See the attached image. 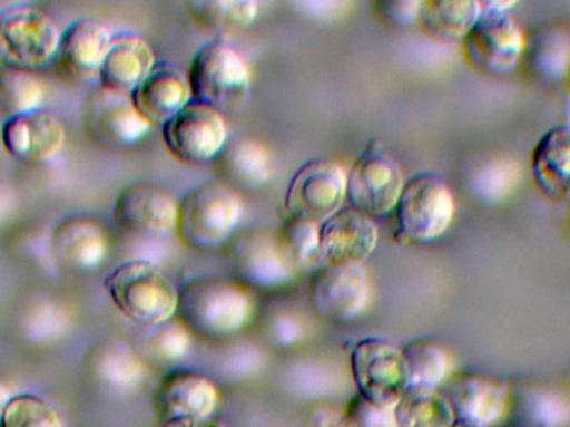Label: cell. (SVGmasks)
<instances>
[{"instance_id":"1","label":"cell","mask_w":570,"mask_h":427,"mask_svg":"<svg viewBox=\"0 0 570 427\" xmlns=\"http://www.w3.org/2000/svg\"><path fill=\"white\" fill-rule=\"evenodd\" d=\"M253 309V299L239 282L197 278L179 289L176 319L193 336L223 341L246 328Z\"/></svg>"},{"instance_id":"2","label":"cell","mask_w":570,"mask_h":427,"mask_svg":"<svg viewBox=\"0 0 570 427\" xmlns=\"http://www.w3.org/2000/svg\"><path fill=\"white\" fill-rule=\"evenodd\" d=\"M187 80L193 100L224 117L243 113L249 103L253 86L249 66L227 40L204 43L190 62Z\"/></svg>"},{"instance_id":"3","label":"cell","mask_w":570,"mask_h":427,"mask_svg":"<svg viewBox=\"0 0 570 427\" xmlns=\"http://www.w3.org/2000/svg\"><path fill=\"white\" fill-rule=\"evenodd\" d=\"M110 301L137 328L170 321L177 314L179 291L150 261H127L114 269L104 282Z\"/></svg>"},{"instance_id":"4","label":"cell","mask_w":570,"mask_h":427,"mask_svg":"<svg viewBox=\"0 0 570 427\" xmlns=\"http://www.w3.org/2000/svg\"><path fill=\"white\" fill-rule=\"evenodd\" d=\"M240 215L239 194L219 181L197 184L179 201L176 234L193 251H216L233 239Z\"/></svg>"},{"instance_id":"5","label":"cell","mask_w":570,"mask_h":427,"mask_svg":"<svg viewBox=\"0 0 570 427\" xmlns=\"http://www.w3.org/2000/svg\"><path fill=\"white\" fill-rule=\"evenodd\" d=\"M59 27L32 3H17L0 12V62L36 72L52 66L60 42Z\"/></svg>"},{"instance_id":"6","label":"cell","mask_w":570,"mask_h":427,"mask_svg":"<svg viewBox=\"0 0 570 427\" xmlns=\"http://www.w3.org/2000/svg\"><path fill=\"white\" fill-rule=\"evenodd\" d=\"M399 234L414 244L438 241L451 227L455 200L441 177L421 173L405 181L394 210Z\"/></svg>"},{"instance_id":"7","label":"cell","mask_w":570,"mask_h":427,"mask_svg":"<svg viewBox=\"0 0 570 427\" xmlns=\"http://www.w3.org/2000/svg\"><path fill=\"white\" fill-rule=\"evenodd\" d=\"M404 184L401 164L374 140L358 154L347 173L345 201L348 207L375 221L394 213Z\"/></svg>"},{"instance_id":"8","label":"cell","mask_w":570,"mask_h":427,"mask_svg":"<svg viewBox=\"0 0 570 427\" xmlns=\"http://www.w3.org/2000/svg\"><path fill=\"white\" fill-rule=\"evenodd\" d=\"M357 395L381 408L394 409L407 391L402 348L382 338L358 341L351 355Z\"/></svg>"},{"instance_id":"9","label":"cell","mask_w":570,"mask_h":427,"mask_svg":"<svg viewBox=\"0 0 570 427\" xmlns=\"http://www.w3.org/2000/svg\"><path fill=\"white\" fill-rule=\"evenodd\" d=\"M347 173L334 159L307 161L288 183L284 206L288 217L322 224L342 210Z\"/></svg>"},{"instance_id":"10","label":"cell","mask_w":570,"mask_h":427,"mask_svg":"<svg viewBox=\"0 0 570 427\" xmlns=\"http://www.w3.org/2000/svg\"><path fill=\"white\" fill-rule=\"evenodd\" d=\"M163 139L177 163L186 166L213 164L229 140L226 117L190 100L163 127Z\"/></svg>"},{"instance_id":"11","label":"cell","mask_w":570,"mask_h":427,"mask_svg":"<svg viewBox=\"0 0 570 427\" xmlns=\"http://www.w3.org/2000/svg\"><path fill=\"white\" fill-rule=\"evenodd\" d=\"M438 391L458 425L495 426L511 402V388L504 379L479 371L451 372Z\"/></svg>"},{"instance_id":"12","label":"cell","mask_w":570,"mask_h":427,"mask_svg":"<svg viewBox=\"0 0 570 427\" xmlns=\"http://www.w3.org/2000/svg\"><path fill=\"white\" fill-rule=\"evenodd\" d=\"M524 33L511 13L484 12L461 42L465 62L484 76H504L518 67Z\"/></svg>"},{"instance_id":"13","label":"cell","mask_w":570,"mask_h":427,"mask_svg":"<svg viewBox=\"0 0 570 427\" xmlns=\"http://www.w3.org/2000/svg\"><path fill=\"white\" fill-rule=\"evenodd\" d=\"M371 294V278L364 264L322 265L312 274V308L332 324L357 321L367 311Z\"/></svg>"},{"instance_id":"14","label":"cell","mask_w":570,"mask_h":427,"mask_svg":"<svg viewBox=\"0 0 570 427\" xmlns=\"http://www.w3.org/2000/svg\"><path fill=\"white\" fill-rule=\"evenodd\" d=\"M83 129L100 149L126 151L139 144L153 127L137 113L130 96L97 86L83 106Z\"/></svg>"},{"instance_id":"15","label":"cell","mask_w":570,"mask_h":427,"mask_svg":"<svg viewBox=\"0 0 570 427\" xmlns=\"http://www.w3.org/2000/svg\"><path fill=\"white\" fill-rule=\"evenodd\" d=\"M110 37L112 33L97 20L79 19L70 23L60 36L52 60L57 79L76 89L90 86L96 80L99 83Z\"/></svg>"},{"instance_id":"16","label":"cell","mask_w":570,"mask_h":427,"mask_svg":"<svg viewBox=\"0 0 570 427\" xmlns=\"http://www.w3.org/2000/svg\"><path fill=\"white\" fill-rule=\"evenodd\" d=\"M223 249L227 265L240 285L279 289L295 279L277 252L276 237L266 232L249 231L233 235Z\"/></svg>"},{"instance_id":"17","label":"cell","mask_w":570,"mask_h":427,"mask_svg":"<svg viewBox=\"0 0 570 427\" xmlns=\"http://www.w3.org/2000/svg\"><path fill=\"white\" fill-rule=\"evenodd\" d=\"M179 201L153 184H132L117 197L114 219L127 234L164 239L176 232Z\"/></svg>"},{"instance_id":"18","label":"cell","mask_w":570,"mask_h":427,"mask_svg":"<svg viewBox=\"0 0 570 427\" xmlns=\"http://www.w3.org/2000/svg\"><path fill=\"white\" fill-rule=\"evenodd\" d=\"M324 265L364 264L377 248L379 229L374 219L342 207L318 225Z\"/></svg>"},{"instance_id":"19","label":"cell","mask_w":570,"mask_h":427,"mask_svg":"<svg viewBox=\"0 0 570 427\" xmlns=\"http://www.w3.org/2000/svg\"><path fill=\"white\" fill-rule=\"evenodd\" d=\"M67 130L49 110H33L6 120L2 144L9 156L27 166L49 163L62 151Z\"/></svg>"},{"instance_id":"20","label":"cell","mask_w":570,"mask_h":427,"mask_svg":"<svg viewBox=\"0 0 570 427\" xmlns=\"http://www.w3.org/2000/svg\"><path fill=\"white\" fill-rule=\"evenodd\" d=\"M219 389L207 376L179 369L160 379L153 395V406L163 423L210 418L219 406Z\"/></svg>"},{"instance_id":"21","label":"cell","mask_w":570,"mask_h":427,"mask_svg":"<svg viewBox=\"0 0 570 427\" xmlns=\"http://www.w3.org/2000/svg\"><path fill=\"white\" fill-rule=\"evenodd\" d=\"M156 64V52L146 37L120 30L110 37L99 74V86L110 93L130 96Z\"/></svg>"},{"instance_id":"22","label":"cell","mask_w":570,"mask_h":427,"mask_svg":"<svg viewBox=\"0 0 570 427\" xmlns=\"http://www.w3.org/2000/svg\"><path fill=\"white\" fill-rule=\"evenodd\" d=\"M130 99L150 127H164L193 100V94L183 70L169 62H157Z\"/></svg>"},{"instance_id":"23","label":"cell","mask_w":570,"mask_h":427,"mask_svg":"<svg viewBox=\"0 0 570 427\" xmlns=\"http://www.w3.org/2000/svg\"><path fill=\"white\" fill-rule=\"evenodd\" d=\"M53 259L67 271H92L106 261L109 239L102 225L82 215L60 222L50 239Z\"/></svg>"},{"instance_id":"24","label":"cell","mask_w":570,"mask_h":427,"mask_svg":"<svg viewBox=\"0 0 570 427\" xmlns=\"http://www.w3.org/2000/svg\"><path fill=\"white\" fill-rule=\"evenodd\" d=\"M213 166L219 183L234 193L261 190L273 179V157L269 151L247 137L227 140Z\"/></svg>"},{"instance_id":"25","label":"cell","mask_w":570,"mask_h":427,"mask_svg":"<svg viewBox=\"0 0 570 427\" xmlns=\"http://www.w3.org/2000/svg\"><path fill=\"white\" fill-rule=\"evenodd\" d=\"M531 171L546 197L570 200V124L552 127L541 137L532 151Z\"/></svg>"},{"instance_id":"26","label":"cell","mask_w":570,"mask_h":427,"mask_svg":"<svg viewBox=\"0 0 570 427\" xmlns=\"http://www.w3.org/2000/svg\"><path fill=\"white\" fill-rule=\"evenodd\" d=\"M481 17L475 0H422L415 26L439 43H461Z\"/></svg>"},{"instance_id":"27","label":"cell","mask_w":570,"mask_h":427,"mask_svg":"<svg viewBox=\"0 0 570 427\" xmlns=\"http://www.w3.org/2000/svg\"><path fill=\"white\" fill-rule=\"evenodd\" d=\"M193 344V334L176 318L163 324L137 329L130 348L147 369H166L183 361Z\"/></svg>"},{"instance_id":"28","label":"cell","mask_w":570,"mask_h":427,"mask_svg":"<svg viewBox=\"0 0 570 427\" xmlns=\"http://www.w3.org/2000/svg\"><path fill=\"white\" fill-rule=\"evenodd\" d=\"M318 225L302 219L285 217L276 234V248L288 271L297 278L322 268Z\"/></svg>"},{"instance_id":"29","label":"cell","mask_w":570,"mask_h":427,"mask_svg":"<svg viewBox=\"0 0 570 427\" xmlns=\"http://www.w3.org/2000/svg\"><path fill=\"white\" fill-rule=\"evenodd\" d=\"M407 389L438 391L451 375V356L432 339H414L402 348Z\"/></svg>"},{"instance_id":"30","label":"cell","mask_w":570,"mask_h":427,"mask_svg":"<svg viewBox=\"0 0 570 427\" xmlns=\"http://www.w3.org/2000/svg\"><path fill=\"white\" fill-rule=\"evenodd\" d=\"M190 19L207 32L226 37L243 32L257 19V3L253 0H200L187 3Z\"/></svg>"},{"instance_id":"31","label":"cell","mask_w":570,"mask_h":427,"mask_svg":"<svg viewBox=\"0 0 570 427\" xmlns=\"http://www.w3.org/2000/svg\"><path fill=\"white\" fill-rule=\"evenodd\" d=\"M397 427H454L455 419L439 391L407 389L394 408Z\"/></svg>"},{"instance_id":"32","label":"cell","mask_w":570,"mask_h":427,"mask_svg":"<svg viewBox=\"0 0 570 427\" xmlns=\"http://www.w3.org/2000/svg\"><path fill=\"white\" fill-rule=\"evenodd\" d=\"M43 100V87L32 72L0 67V119L39 110Z\"/></svg>"},{"instance_id":"33","label":"cell","mask_w":570,"mask_h":427,"mask_svg":"<svg viewBox=\"0 0 570 427\" xmlns=\"http://www.w3.org/2000/svg\"><path fill=\"white\" fill-rule=\"evenodd\" d=\"M97 376L117 391H130L142 385L147 368L130 346L112 342L100 348L96 356Z\"/></svg>"},{"instance_id":"34","label":"cell","mask_w":570,"mask_h":427,"mask_svg":"<svg viewBox=\"0 0 570 427\" xmlns=\"http://www.w3.org/2000/svg\"><path fill=\"white\" fill-rule=\"evenodd\" d=\"M0 427H66L62 416L46 399L30 392L12 396L3 409Z\"/></svg>"},{"instance_id":"35","label":"cell","mask_w":570,"mask_h":427,"mask_svg":"<svg viewBox=\"0 0 570 427\" xmlns=\"http://www.w3.org/2000/svg\"><path fill=\"white\" fill-rule=\"evenodd\" d=\"M522 421L528 427H561L568 418L564 401L549 391H532L524 396Z\"/></svg>"},{"instance_id":"36","label":"cell","mask_w":570,"mask_h":427,"mask_svg":"<svg viewBox=\"0 0 570 427\" xmlns=\"http://www.w3.org/2000/svg\"><path fill=\"white\" fill-rule=\"evenodd\" d=\"M342 423L347 427H397L394 409L381 408L361 395H355L347 402Z\"/></svg>"},{"instance_id":"37","label":"cell","mask_w":570,"mask_h":427,"mask_svg":"<svg viewBox=\"0 0 570 427\" xmlns=\"http://www.w3.org/2000/svg\"><path fill=\"white\" fill-rule=\"evenodd\" d=\"M417 0H381L372 3L375 17L385 26L407 27L417 19Z\"/></svg>"},{"instance_id":"38","label":"cell","mask_w":570,"mask_h":427,"mask_svg":"<svg viewBox=\"0 0 570 427\" xmlns=\"http://www.w3.org/2000/svg\"><path fill=\"white\" fill-rule=\"evenodd\" d=\"M160 427H227L220 419L214 418H184L164 421Z\"/></svg>"},{"instance_id":"39","label":"cell","mask_w":570,"mask_h":427,"mask_svg":"<svg viewBox=\"0 0 570 427\" xmlns=\"http://www.w3.org/2000/svg\"><path fill=\"white\" fill-rule=\"evenodd\" d=\"M10 391L6 385H3L2 379H0V418H2L3 409H6L7 402L10 401Z\"/></svg>"},{"instance_id":"40","label":"cell","mask_w":570,"mask_h":427,"mask_svg":"<svg viewBox=\"0 0 570 427\" xmlns=\"http://www.w3.org/2000/svg\"><path fill=\"white\" fill-rule=\"evenodd\" d=\"M318 427H347V426H345L344 423H342V419H341V421H335V423H331V425L318 426Z\"/></svg>"},{"instance_id":"41","label":"cell","mask_w":570,"mask_h":427,"mask_svg":"<svg viewBox=\"0 0 570 427\" xmlns=\"http://www.w3.org/2000/svg\"><path fill=\"white\" fill-rule=\"evenodd\" d=\"M454 427H475V426H469V425H458V423H455Z\"/></svg>"},{"instance_id":"42","label":"cell","mask_w":570,"mask_h":427,"mask_svg":"<svg viewBox=\"0 0 570 427\" xmlns=\"http://www.w3.org/2000/svg\"><path fill=\"white\" fill-rule=\"evenodd\" d=\"M569 77H570V64H569Z\"/></svg>"}]
</instances>
